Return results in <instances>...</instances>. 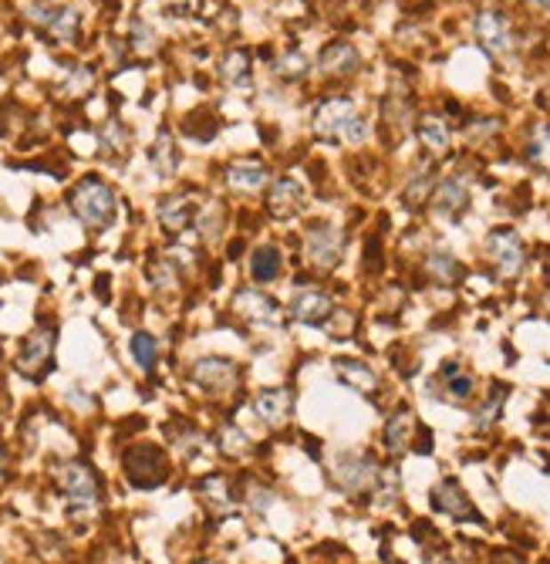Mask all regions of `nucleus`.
Instances as JSON below:
<instances>
[{"label": "nucleus", "mask_w": 550, "mask_h": 564, "mask_svg": "<svg viewBox=\"0 0 550 564\" xmlns=\"http://www.w3.org/2000/svg\"><path fill=\"white\" fill-rule=\"evenodd\" d=\"M122 470H125V480L132 483L135 490H155V487H163L169 480L166 453L152 443L125 446V453H122Z\"/></svg>", "instance_id": "nucleus-1"}, {"label": "nucleus", "mask_w": 550, "mask_h": 564, "mask_svg": "<svg viewBox=\"0 0 550 564\" xmlns=\"http://www.w3.org/2000/svg\"><path fill=\"white\" fill-rule=\"evenodd\" d=\"M71 210L78 213V220L92 230H105L116 220V193L105 187L101 179H82L71 193Z\"/></svg>", "instance_id": "nucleus-2"}, {"label": "nucleus", "mask_w": 550, "mask_h": 564, "mask_svg": "<svg viewBox=\"0 0 550 564\" xmlns=\"http://www.w3.org/2000/svg\"><path fill=\"white\" fill-rule=\"evenodd\" d=\"M317 136L324 139H348V142H365L368 139V122L355 115V105L348 99H331L317 108L315 115Z\"/></svg>", "instance_id": "nucleus-3"}, {"label": "nucleus", "mask_w": 550, "mask_h": 564, "mask_svg": "<svg viewBox=\"0 0 550 564\" xmlns=\"http://www.w3.org/2000/svg\"><path fill=\"white\" fill-rule=\"evenodd\" d=\"M58 483H61V494L71 500V507H95L101 500V483L99 473L82 460H71L58 466Z\"/></svg>", "instance_id": "nucleus-4"}, {"label": "nucleus", "mask_w": 550, "mask_h": 564, "mask_svg": "<svg viewBox=\"0 0 550 564\" xmlns=\"http://www.w3.org/2000/svg\"><path fill=\"white\" fill-rule=\"evenodd\" d=\"M51 361H54V328L41 325L34 328L31 335L20 342L17 352V372L28 378H44L51 372Z\"/></svg>", "instance_id": "nucleus-5"}, {"label": "nucleus", "mask_w": 550, "mask_h": 564, "mask_svg": "<svg viewBox=\"0 0 550 564\" xmlns=\"http://www.w3.org/2000/svg\"><path fill=\"white\" fill-rule=\"evenodd\" d=\"M304 250H307L311 267H317V271H331L334 264L341 260L345 237H341V230H334L331 223H317V226L307 230V237H304Z\"/></svg>", "instance_id": "nucleus-6"}, {"label": "nucleus", "mask_w": 550, "mask_h": 564, "mask_svg": "<svg viewBox=\"0 0 550 564\" xmlns=\"http://www.w3.org/2000/svg\"><path fill=\"white\" fill-rule=\"evenodd\" d=\"M193 378H196V385L206 389L210 395H223L236 389L240 369H236V361L230 359H200L193 365Z\"/></svg>", "instance_id": "nucleus-7"}, {"label": "nucleus", "mask_w": 550, "mask_h": 564, "mask_svg": "<svg viewBox=\"0 0 550 564\" xmlns=\"http://www.w3.org/2000/svg\"><path fill=\"white\" fill-rule=\"evenodd\" d=\"M433 507L442 513H450L456 520H480V511L473 507V500L466 496V490L459 487V480H439L433 490Z\"/></svg>", "instance_id": "nucleus-8"}, {"label": "nucleus", "mask_w": 550, "mask_h": 564, "mask_svg": "<svg viewBox=\"0 0 550 564\" xmlns=\"http://www.w3.org/2000/svg\"><path fill=\"white\" fill-rule=\"evenodd\" d=\"M486 247H490V257H493L500 277L520 274V267H523V243H520L514 230H493L490 240H486Z\"/></svg>", "instance_id": "nucleus-9"}, {"label": "nucleus", "mask_w": 550, "mask_h": 564, "mask_svg": "<svg viewBox=\"0 0 550 564\" xmlns=\"http://www.w3.org/2000/svg\"><path fill=\"white\" fill-rule=\"evenodd\" d=\"M234 311L236 314H243V318H251L257 325H281L283 311L281 305L267 298V294H260L257 288H243V291L234 294Z\"/></svg>", "instance_id": "nucleus-10"}, {"label": "nucleus", "mask_w": 550, "mask_h": 564, "mask_svg": "<svg viewBox=\"0 0 550 564\" xmlns=\"http://www.w3.org/2000/svg\"><path fill=\"white\" fill-rule=\"evenodd\" d=\"M338 473H341V483L348 487L351 494H362V490H375L382 483V470L368 457H345L338 463Z\"/></svg>", "instance_id": "nucleus-11"}, {"label": "nucleus", "mask_w": 550, "mask_h": 564, "mask_svg": "<svg viewBox=\"0 0 550 564\" xmlns=\"http://www.w3.org/2000/svg\"><path fill=\"white\" fill-rule=\"evenodd\" d=\"M331 298L324 291H315V288H307V291H298L291 298V314L304 322V325H324L328 318H331Z\"/></svg>", "instance_id": "nucleus-12"}, {"label": "nucleus", "mask_w": 550, "mask_h": 564, "mask_svg": "<svg viewBox=\"0 0 550 564\" xmlns=\"http://www.w3.org/2000/svg\"><path fill=\"white\" fill-rule=\"evenodd\" d=\"M291 409H294V395L287 393V389H264V393L253 395V412H257L267 426L287 423Z\"/></svg>", "instance_id": "nucleus-13"}, {"label": "nucleus", "mask_w": 550, "mask_h": 564, "mask_svg": "<svg viewBox=\"0 0 550 564\" xmlns=\"http://www.w3.org/2000/svg\"><path fill=\"white\" fill-rule=\"evenodd\" d=\"M196 494L206 504V511L213 513H230L234 511V490H230V480L223 473H210L196 483Z\"/></svg>", "instance_id": "nucleus-14"}, {"label": "nucleus", "mask_w": 550, "mask_h": 564, "mask_svg": "<svg viewBox=\"0 0 550 564\" xmlns=\"http://www.w3.org/2000/svg\"><path fill=\"white\" fill-rule=\"evenodd\" d=\"M476 35H480V41L486 44V52H493V54L510 52V24H506L497 11H483V14L476 18Z\"/></svg>", "instance_id": "nucleus-15"}, {"label": "nucleus", "mask_w": 550, "mask_h": 564, "mask_svg": "<svg viewBox=\"0 0 550 564\" xmlns=\"http://www.w3.org/2000/svg\"><path fill=\"white\" fill-rule=\"evenodd\" d=\"M300 200H304V193H300V183L298 179H281L277 187L270 189V200H267V210L274 217H294L300 210Z\"/></svg>", "instance_id": "nucleus-16"}, {"label": "nucleus", "mask_w": 550, "mask_h": 564, "mask_svg": "<svg viewBox=\"0 0 550 564\" xmlns=\"http://www.w3.org/2000/svg\"><path fill=\"white\" fill-rule=\"evenodd\" d=\"M189 220H193V203L183 200V196H169V200L159 203V223L166 226L169 234H183Z\"/></svg>", "instance_id": "nucleus-17"}, {"label": "nucleus", "mask_w": 550, "mask_h": 564, "mask_svg": "<svg viewBox=\"0 0 550 564\" xmlns=\"http://www.w3.org/2000/svg\"><path fill=\"white\" fill-rule=\"evenodd\" d=\"M358 68V52L351 48V44H328L324 52H321V71H328V75H348V71Z\"/></svg>", "instance_id": "nucleus-18"}, {"label": "nucleus", "mask_w": 550, "mask_h": 564, "mask_svg": "<svg viewBox=\"0 0 550 564\" xmlns=\"http://www.w3.org/2000/svg\"><path fill=\"white\" fill-rule=\"evenodd\" d=\"M334 372H338V378H341L345 385L358 389V393H368V389H375V372L368 369L365 361L338 359V361H334Z\"/></svg>", "instance_id": "nucleus-19"}, {"label": "nucleus", "mask_w": 550, "mask_h": 564, "mask_svg": "<svg viewBox=\"0 0 550 564\" xmlns=\"http://www.w3.org/2000/svg\"><path fill=\"white\" fill-rule=\"evenodd\" d=\"M412 429H416V419H412V412L409 409H399L392 419H388V426H385V446L392 449V453H402L405 446H409V436H412Z\"/></svg>", "instance_id": "nucleus-20"}, {"label": "nucleus", "mask_w": 550, "mask_h": 564, "mask_svg": "<svg viewBox=\"0 0 550 564\" xmlns=\"http://www.w3.org/2000/svg\"><path fill=\"white\" fill-rule=\"evenodd\" d=\"M227 183L234 189H247V193H253V189H260L267 183V170L257 166V163H234V166L227 170Z\"/></svg>", "instance_id": "nucleus-21"}, {"label": "nucleus", "mask_w": 550, "mask_h": 564, "mask_svg": "<svg viewBox=\"0 0 550 564\" xmlns=\"http://www.w3.org/2000/svg\"><path fill=\"white\" fill-rule=\"evenodd\" d=\"M283 260H281V250L277 247H260V250H253L251 257V277L253 281H274L277 274H281Z\"/></svg>", "instance_id": "nucleus-22"}, {"label": "nucleus", "mask_w": 550, "mask_h": 564, "mask_svg": "<svg viewBox=\"0 0 550 564\" xmlns=\"http://www.w3.org/2000/svg\"><path fill=\"white\" fill-rule=\"evenodd\" d=\"M463 206H466V183H463V179H446V183L439 187V193H435V210L456 217Z\"/></svg>", "instance_id": "nucleus-23"}, {"label": "nucleus", "mask_w": 550, "mask_h": 564, "mask_svg": "<svg viewBox=\"0 0 550 564\" xmlns=\"http://www.w3.org/2000/svg\"><path fill=\"white\" fill-rule=\"evenodd\" d=\"M426 274H429L433 281H439V284H452V281H459L463 267H459V260H456L452 254L435 250V254L426 257Z\"/></svg>", "instance_id": "nucleus-24"}, {"label": "nucleus", "mask_w": 550, "mask_h": 564, "mask_svg": "<svg viewBox=\"0 0 550 564\" xmlns=\"http://www.w3.org/2000/svg\"><path fill=\"white\" fill-rule=\"evenodd\" d=\"M149 159H152V166L159 170V176H172V172H176L179 155H176V146H172V136H169V132H159L155 146L149 149Z\"/></svg>", "instance_id": "nucleus-25"}, {"label": "nucleus", "mask_w": 550, "mask_h": 564, "mask_svg": "<svg viewBox=\"0 0 550 564\" xmlns=\"http://www.w3.org/2000/svg\"><path fill=\"white\" fill-rule=\"evenodd\" d=\"M34 18L44 20V28L58 41H75V35H78V14L75 11H54V14H34Z\"/></svg>", "instance_id": "nucleus-26"}, {"label": "nucleus", "mask_w": 550, "mask_h": 564, "mask_svg": "<svg viewBox=\"0 0 550 564\" xmlns=\"http://www.w3.org/2000/svg\"><path fill=\"white\" fill-rule=\"evenodd\" d=\"M442 382H446V389L456 402H466L469 395H473V376H469L466 369H459L456 361H450L446 369H442Z\"/></svg>", "instance_id": "nucleus-27"}, {"label": "nucleus", "mask_w": 550, "mask_h": 564, "mask_svg": "<svg viewBox=\"0 0 550 564\" xmlns=\"http://www.w3.org/2000/svg\"><path fill=\"white\" fill-rule=\"evenodd\" d=\"M418 139H422V146L426 149H433V153H442L446 146H450V129H446V122L442 119H422L418 125Z\"/></svg>", "instance_id": "nucleus-28"}, {"label": "nucleus", "mask_w": 550, "mask_h": 564, "mask_svg": "<svg viewBox=\"0 0 550 564\" xmlns=\"http://www.w3.org/2000/svg\"><path fill=\"white\" fill-rule=\"evenodd\" d=\"M132 355L135 361H139V369H146V372H152L155 369V359H159V345H155V338H152L149 331H139V335H132Z\"/></svg>", "instance_id": "nucleus-29"}, {"label": "nucleus", "mask_w": 550, "mask_h": 564, "mask_svg": "<svg viewBox=\"0 0 550 564\" xmlns=\"http://www.w3.org/2000/svg\"><path fill=\"white\" fill-rule=\"evenodd\" d=\"M166 433L172 436V440H176V443H179V449H183L186 457H193V453L200 449V443H203L200 433H196L193 426H186V423H169Z\"/></svg>", "instance_id": "nucleus-30"}, {"label": "nucleus", "mask_w": 550, "mask_h": 564, "mask_svg": "<svg viewBox=\"0 0 550 564\" xmlns=\"http://www.w3.org/2000/svg\"><path fill=\"white\" fill-rule=\"evenodd\" d=\"M217 443H219V449H223L227 457H243V453H247V436H243V433H240L236 426H223V429H219Z\"/></svg>", "instance_id": "nucleus-31"}, {"label": "nucleus", "mask_w": 550, "mask_h": 564, "mask_svg": "<svg viewBox=\"0 0 550 564\" xmlns=\"http://www.w3.org/2000/svg\"><path fill=\"white\" fill-rule=\"evenodd\" d=\"M503 399H506V385H493V393H490V399H486L480 416H476V419H480V429L497 423V416H500V409H503Z\"/></svg>", "instance_id": "nucleus-32"}, {"label": "nucleus", "mask_w": 550, "mask_h": 564, "mask_svg": "<svg viewBox=\"0 0 550 564\" xmlns=\"http://www.w3.org/2000/svg\"><path fill=\"white\" fill-rule=\"evenodd\" d=\"M223 78L234 82V85H247V54L234 52L223 61Z\"/></svg>", "instance_id": "nucleus-33"}, {"label": "nucleus", "mask_w": 550, "mask_h": 564, "mask_svg": "<svg viewBox=\"0 0 550 564\" xmlns=\"http://www.w3.org/2000/svg\"><path fill=\"white\" fill-rule=\"evenodd\" d=\"M149 281L159 288V291H169V288H176V271H172V264L169 260H152L149 264Z\"/></svg>", "instance_id": "nucleus-34"}, {"label": "nucleus", "mask_w": 550, "mask_h": 564, "mask_svg": "<svg viewBox=\"0 0 550 564\" xmlns=\"http://www.w3.org/2000/svg\"><path fill=\"white\" fill-rule=\"evenodd\" d=\"M530 149H534L530 155H534L537 163H540V166H547V170H550V129H544V132L537 136V142L530 146Z\"/></svg>", "instance_id": "nucleus-35"}, {"label": "nucleus", "mask_w": 550, "mask_h": 564, "mask_svg": "<svg viewBox=\"0 0 550 564\" xmlns=\"http://www.w3.org/2000/svg\"><path fill=\"white\" fill-rule=\"evenodd\" d=\"M101 142H105L108 149H122V146H125V132L118 129L116 122H108V125L101 129Z\"/></svg>", "instance_id": "nucleus-36"}, {"label": "nucleus", "mask_w": 550, "mask_h": 564, "mask_svg": "<svg viewBox=\"0 0 550 564\" xmlns=\"http://www.w3.org/2000/svg\"><path fill=\"white\" fill-rule=\"evenodd\" d=\"M135 48H139V52H152V48H155V37H152V31L142 28V24H135Z\"/></svg>", "instance_id": "nucleus-37"}, {"label": "nucleus", "mask_w": 550, "mask_h": 564, "mask_svg": "<svg viewBox=\"0 0 550 564\" xmlns=\"http://www.w3.org/2000/svg\"><path fill=\"white\" fill-rule=\"evenodd\" d=\"M426 187H429V176H426V172H418V179H412V187H409V193H405V200H409V203H416L418 193H426Z\"/></svg>", "instance_id": "nucleus-38"}, {"label": "nucleus", "mask_w": 550, "mask_h": 564, "mask_svg": "<svg viewBox=\"0 0 550 564\" xmlns=\"http://www.w3.org/2000/svg\"><path fill=\"white\" fill-rule=\"evenodd\" d=\"M7 483V449L0 446V487Z\"/></svg>", "instance_id": "nucleus-39"}, {"label": "nucleus", "mask_w": 550, "mask_h": 564, "mask_svg": "<svg viewBox=\"0 0 550 564\" xmlns=\"http://www.w3.org/2000/svg\"><path fill=\"white\" fill-rule=\"evenodd\" d=\"M530 4H537V7H544V11L550 14V0H530Z\"/></svg>", "instance_id": "nucleus-40"}, {"label": "nucleus", "mask_w": 550, "mask_h": 564, "mask_svg": "<svg viewBox=\"0 0 550 564\" xmlns=\"http://www.w3.org/2000/svg\"><path fill=\"white\" fill-rule=\"evenodd\" d=\"M196 564H217V561H196Z\"/></svg>", "instance_id": "nucleus-41"}, {"label": "nucleus", "mask_w": 550, "mask_h": 564, "mask_svg": "<svg viewBox=\"0 0 550 564\" xmlns=\"http://www.w3.org/2000/svg\"><path fill=\"white\" fill-rule=\"evenodd\" d=\"M392 564H402V561H392Z\"/></svg>", "instance_id": "nucleus-42"}]
</instances>
